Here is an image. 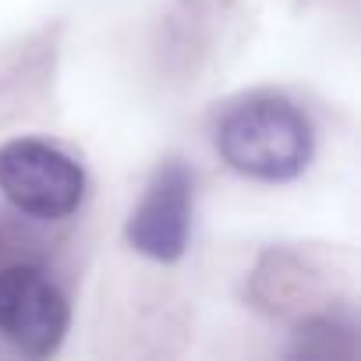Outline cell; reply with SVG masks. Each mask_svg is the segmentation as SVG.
Masks as SVG:
<instances>
[{
	"instance_id": "obj_1",
	"label": "cell",
	"mask_w": 361,
	"mask_h": 361,
	"mask_svg": "<svg viewBox=\"0 0 361 361\" xmlns=\"http://www.w3.org/2000/svg\"><path fill=\"white\" fill-rule=\"evenodd\" d=\"M216 149L231 170L266 185H283L305 173L315 152L312 121L287 96H248L231 106L216 128Z\"/></svg>"
},
{
	"instance_id": "obj_2",
	"label": "cell",
	"mask_w": 361,
	"mask_h": 361,
	"mask_svg": "<svg viewBox=\"0 0 361 361\" xmlns=\"http://www.w3.org/2000/svg\"><path fill=\"white\" fill-rule=\"evenodd\" d=\"M0 195L32 220H64L85 199V170L54 142L11 138L0 145Z\"/></svg>"
},
{
	"instance_id": "obj_3",
	"label": "cell",
	"mask_w": 361,
	"mask_h": 361,
	"mask_svg": "<svg viewBox=\"0 0 361 361\" xmlns=\"http://www.w3.org/2000/svg\"><path fill=\"white\" fill-rule=\"evenodd\" d=\"M71 326V305L57 280L29 262L0 269V336L29 357L61 350Z\"/></svg>"
},
{
	"instance_id": "obj_4",
	"label": "cell",
	"mask_w": 361,
	"mask_h": 361,
	"mask_svg": "<svg viewBox=\"0 0 361 361\" xmlns=\"http://www.w3.org/2000/svg\"><path fill=\"white\" fill-rule=\"evenodd\" d=\"M192 209H195L192 170L180 159L163 163L152 173L142 202L128 220V245L152 262H177L188 252Z\"/></svg>"
}]
</instances>
